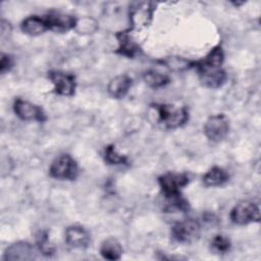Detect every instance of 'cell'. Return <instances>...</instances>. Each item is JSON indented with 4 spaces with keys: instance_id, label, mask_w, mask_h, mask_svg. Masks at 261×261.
Wrapping results in <instances>:
<instances>
[{
    "instance_id": "cell-1",
    "label": "cell",
    "mask_w": 261,
    "mask_h": 261,
    "mask_svg": "<svg viewBox=\"0 0 261 261\" xmlns=\"http://www.w3.org/2000/svg\"><path fill=\"white\" fill-rule=\"evenodd\" d=\"M190 66L196 68L199 81L206 88L218 89L227 80V74L221 65L205 57L191 62Z\"/></svg>"
},
{
    "instance_id": "cell-2",
    "label": "cell",
    "mask_w": 261,
    "mask_h": 261,
    "mask_svg": "<svg viewBox=\"0 0 261 261\" xmlns=\"http://www.w3.org/2000/svg\"><path fill=\"white\" fill-rule=\"evenodd\" d=\"M158 122L162 124L165 128L175 129L181 127L189 120V111L184 106H174L172 104L160 103L154 105Z\"/></svg>"
},
{
    "instance_id": "cell-3",
    "label": "cell",
    "mask_w": 261,
    "mask_h": 261,
    "mask_svg": "<svg viewBox=\"0 0 261 261\" xmlns=\"http://www.w3.org/2000/svg\"><path fill=\"white\" fill-rule=\"evenodd\" d=\"M155 8L156 5L153 2L140 1L132 3L128 8L129 30L133 32L147 29L153 20Z\"/></svg>"
},
{
    "instance_id": "cell-4",
    "label": "cell",
    "mask_w": 261,
    "mask_h": 261,
    "mask_svg": "<svg viewBox=\"0 0 261 261\" xmlns=\"http://www.w3.org/2000/svg\"><path fill=\"white\" fill-rule=\"evenodd\" d=\"M49 174L53 178L73 180L79 175V165L69 154H62L55 158L49 167Z\"/></svg>"
},
{
    "instance_id": "cell-5",
    "label": "cell",
    "mask_w": 261,
    "mask_h": 261,
    "mask_svg": "<svg viewBox=\"0 0 261 261\" xmlns=\"http://www.w3.org/2000/svg\"><path fill=\"white\" fill-rule=\"evenodd\" d=\"M189 181L190 177L185 172L168 171L158 177L159 187L167 200L180 196V191L189 184Z\"/></svg>"
},
{
    "instance_id": "cell-6",
    "label": "cell",
    "mask_w": 261,
    "mask_h": 261,
    "mask_svg": "<svg viewBox=\"0 0 261 261\" xmlns=\"http://www.w3.org/2000/svg\"><path fill=\"white\" fill-rule=\"evenodd\" d=\"M230 220L238 225H247L260 221V210L257 204L251 201H241L236 204L229 213Z\"/></svg>"
},
{
    "instance_id": "cell-7",
    "label": "cell",
    "mask_w": 261,
    "mask_h": 261,
    "mask_svg": "<svg viewBox=\"0 0 261 261\" xmlns=\"http://www.w3.org/2000/svg\"><path fill=\"white\" fill-rule=\"evenodd\" d=\"M203 129L209 141L214 143L221 142L228 135L229 120L223 113L211 115L205 121Z\"/></svg>"
},
{
    "instance_id": "cell-8",
    "label": "cell",
    "mask_w": 261,
    "mask_h": 261,
    "mask_svg": "<svg viewBox=\"0 0 261 261\" xmlns=\"http://www.w3.org/2000/svg\"><path fill=\"white\" fill-rule=\"evenodd\" d=\"M201 233V225L196 219H185L173 224L171 236L180 244H190L197 241Z\"/></svg>"
},
{
    "instance_id": "cell-9",
    "label": "cell",
    "mask_w": 261,
    "mask_h": 261,
    "mask_svg": "<svg viewBox=\"0 0 261 261\" xmlns=\"http://www.w3.org/2000/svg\"><path fill=\"white\" fill-rule=\"evenodd\" d=\"M13 111L15 115L21 120L39 122L47 120V115L41 106L20 98L15 99L13 102Z\"/></svg>"
},
{
    "instance_id": "cell-10",
    "label": "cell",
    "mask_w": 261,
    "mask_h": 261,
    "mask_svg": "<svg viewBox=\"0 0 261 261\" xmlns=\"http://www.w3.org/2000/svg\"><path fill=\"white\" fill-rule=\"evenodd\" d=\"M48 79L53 84L54 92L57 95L65 97L74 95L76 82L73 74L60 70H50L48 71Z\"/></svg>"
},
{
    "instance_id": "cell-11",
    "label": "cell",
    "mask_w": 261,
    "mask_h": 261,
    "mask_svg": "<svg viewBox=\"0 0 261 261\" xmlns=\"http://www.w3.org/2000/svg\"><path fill=\"white\" fill-rule=\"evenodd\" d=\"M45 19L49 30L57 33H65L73 30L77 22V19L74 16L59 11H50L45 16Z\"/></svg>"
},
{
    "instance_id": "cell-12",
    "label": "cell",
    "mask_w": 261,
    "mask_h": 261,
    "mask_svg": "<svg viewBox=\"0 0 261 261\" xmlns=\"http://www.w3.org/2000/svg\"><path fill=\"white\" fill-rule=\"evenodd\" d=\"M65 242L74 249H86L91 243V234L87 228L79 224H72L65 229Z\"/></svg>"
},
{
    "instance_id": "cell-13",
    "label": "cell",
    "mask_w": 261,
    "mask_h": 261,
    "mask_svg": "<svg viewBox=\"0 0 261 261\" xmlns=\"http://www.w3.org/2000/svg\"><path fill=\"white\" fill-rule=\"evenodd\" d=\"M36 258L34 247L28 242H16L8 246L4 252V260H33Z\"/></svg>"
},
{
    "instance_id": "cell-14",
    "label": "cell",
    "mask_w": 261,
    "mask_h": 261,
    "mask_svg": "<svg viewBox=\"0 0 261 261\" xmlns=\"http://www.w3.org/2000/svg\"><path fill=\"white\" fill-rule=\"evenodd\" d=\"M115 38L118 43V47L115 53L125 56L127 58H134L140 51V46L134 40L130 31L125 30L115 34Z\"/></svg>"
},
{
    "instance_id": "cell-15",
    "label": "cell",
    "mask_w": 261,
    "mask_h": 261,
    "mask_svg": "<svg viewBox=\"0 0 261 261\" xmlns=\"http://www.w3.org/2000/svg\"><path fill=\"white\" fill-rule=\"evenodd\" d=\"M132 85L133 80L126 74H121L110 80L107 86V91L112 98L121 99L128 93Z\"/></svg>"
},
{
    "instance_id": "cell-16",
    "label": "cell",
    "mask_w": 261,
    "mask_h": 261,
    "mask_svg": "<svg viewBox=\"0 0 261 261\" xmlns=\"http://www.w3.org/2000/svg\"><path fill=\"white\" fill-rule=\"evenodd\" d=\"M20 30L29 36H40L49 30L45 17L39 15H31L24 18L20 23Z\"/></svg>"
},
{
    "instance_id": "cell-17",
    "label": "cell",
    "mask_w": 261,
    "mask_h": 261,
    "mask_svg": "<svg viewBox=\"0 0 261 261\" xmlns=\"http://www.w3.org/2000/svg\"><path fill=\"white\" fill-rule=\"evenodd\" d=\"M228 179L229 174L227 171L219 166H212L202 177L206 187H220L227 182Z\"/></svg>"
},
{
    "instance_id": "cell-18",
    "label": "cell",
    "mask_w": 261,
    "mask_h": 261,
    "mask_svg": "<svg viewBox=\"0 0 261 261\" xmlns=\"http://www.w3.org/2000/svg\"><path fill=\"white\" fill-rule=\"evenodd\" d=\"M100 254L106 260H118L122 255V247L120 243L113 237L105 239L100 246Z\"/></svg>"
},
{
    "instance_id": "cell-19",
    "label": "cell",
    "mask_w": 261,
    "mask_h": 261,
    "mask_svg": "<svg viewBox=\"0 0 261 261\" xmlns=\"http://www.w3.org/2000/svg\"><path fill=\"white\" fill-rule=\"evenodd\" d=\"M143 79L145 83L152 89H160L162 87H165L170 82V79L167 74H164L155 69H150L146 71L143 75Z\"/></svg>"
},
{
    "instance_id": "cell-20",
    "label": "cell",
    "mask_w": 261,
    "mask_h": 261,
    "mask_svg": "<svg viewBox=\"0 0 261 261\" xmlns=\"http://www.w3.org/2000/svg\"><path fill=\"white\" fill-rule=\"evenodd\" d=\"M104 160L109 165H118V164H126L127 157L125 155L120 154L114 145H108L104 149Z\"/></svg>"
},
{
    "instance_id": "cell-21",
    "label": "cell",
    "mask_w": 261,
    "mask_h": 261,
    "mask_svg": "<svg viewBox=\"0 0 261 261\" xmlns=\"http://www.w3.org/2000/svg\"><path fill=\"white\" fill-rule=\"evenodd\" d=\"M37 247L39 249V251L45 255V256H51L54 254L55 252V248L54 246L51 244L49 237H48V232L47 231H40L37 234Z\"/></svg>"
},
{
    "instance_id": "cell-22",
    "label": "cell",
    "mask_w": 261,
    "mask_h": 261,
    "mask_svg": "<svg viewBox=\"0 0 261 261\" xmlns=\"http://www.w3.org/2000/svg\"><path fill=\"white\" fill-rule=\"evenodd\" d=\"M211 247L219 254H225L230 250V240L223 234H216L211 241Z\"/></svg>"
},
{
    "instance_id": "cell-23",
    "label": "cell",
    "mask_w": 261,
    "mask_h": 261,
    "mask_svg": "<svg viewBox=\"0 0 261 261\" xmlns=\"http://www.w3.org/2000/svg\"><path fill=\"white\" fill-rule=\"evenodd\" d=\"M14 64V60L13 57L9 54L6 53H1V57H0V71L2 74H4L5 72L9 71Z\"/></svg>"
}]
</instances>
